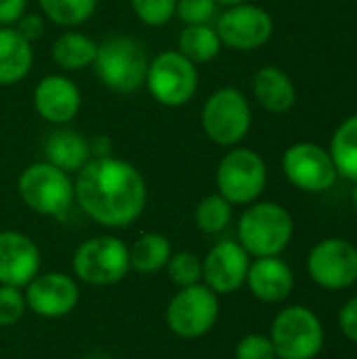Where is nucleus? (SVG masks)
Returning <instances> with one entry per match:
<instances>
[{
  "label": "nucleus",
  "instance_id": "f257e3e1",
  "mask_svg": "<svg viewBox=\"0 0 357 359\" xmlns=\"http://www.w3.org/2000/svg\"><path fill=\"white\" fill-rule=\"evenodd\" d=\"M74 202L93 223L126 229L145 210L147 185L139 168L122 158H90L76 172Z\"/></svg>",
  "mask_w": 357,
  "mask_h": 359
},
{
  "label": "nucleus",
  "instance_id": "f03ea898",
  "mask_svg": "<svg viewBox=\"0 0 357 359\" xmlns=\"http://www.w3.org/2000/svg\"><path fill=\"white\" fill-rule=\"evenodd\" d=\"M149 57L145 46L126 34L107 36L97 46L93 69L101 84L120 95H130L145 84Z\"/></svg>",
  "mask_w": 357,
  "mask_h": 359
},
{
  "label": "nucleus",
  "instance_id": "7ed1b4c3",
  "mask_svg": "<svg viewBox=\"0 0 357 359\" xmlns=\"http://www.w3.org/2000/svg\"><path fill=\"white\" fill-rule=\"evenodd\" d=\"M292 233V215L276 202H252L238 219V242L255 259L280 257Z\"/></svg>",
  "mask_w": 357,
  "mask_h": 359
},
{
  "label": "nucleus",
  "instance_id": "20e7f679",
  "mask_svg": "<svg viewBox=\"0 0 357 359\" xmlns=\"http://www.w3.org/2000/svg\"><path fill=\"white\" fill-rule=\"evenodd\" d=\"M17 194L32 212L63 219L74 204V179L46 160L34 162L21 170Z\"/></svg>",
  "mask_w": 357,
  "mask_h": 359
},
{
  "label": "nucleus",
  "instance_id": "39448f33",
  "mask_svg": "<svg viewBox=\"0 0 357 359\" xmlns=\"http://www.w3.org/2000/svg\"><path fill=\"white\" fill-rule=\"evenodd\" d=\"M74 278L88 286H114L130 271L128 246L116 236H95L84 240L72 257Z\"/></svg>",
  "mask_w": 357,
  "mask_h": 359
},
{
  "label": "nucleus",
  "instance_id": "423d86ee",
  "mask_svg": "<svg viewBox=\"0 0 357 359\" xmlns=\"http://www.w3.org/2000/svg\"><path fill=\"white\" fill-rule=\"evenodd\" d=\"M269 339L278 359H314L324 347V326L309 307L290 305L276 313Z\"/></svg>",
  "mask_w": 357,
  "mask_h": 359
},
{
  "label": "nucleus",
  "instance_id": "0eeeda50",
  "mask_svg": "<svg viewBox=\"0 0 357 359\" xmlns=\"http://www.w3.org/2000/svg\"><path fill=\"white\" fill-rule=\"evenodd\" d=\"M200 124L204 135L213 143L221 147H236L250 130V103L242 90L234 86H223L204 101Z\"/></svg>",
  "mask_w": 357,
  "mask_h": 359
},
{
  "label": "nucleus",
  "instance_id": "6e6552de",
  "mask_svg": "<svg viewBox=\"0 0 357 359\" xmlns=\"http://www.w3.org/2000/svg\"><path fill=\"white\" fill-rule=\"evenodd\" d=\"M217 194L238 206L259 200L267 185L265 160L248 147H231L219 162L215 172Z\"/></svg>",
  "mask_w": 357,
  "mask_h": 359
},
{
  "label": "nucleus",
  "instance_id": "1a4fd4ad",
  "mask_svg": "<svg viewBox=\"0 0 357 359\" xmlns=\"http://www.w3.org/2000/svg\"><path fill=\"white\" fill-rule=\"evenodd\" d=\"M221 313L219 294L206 284H194L179 288L166 305V326L179 339H202L208 334Z\"/></svg>",
  "mask_w": 357,
  "mask_h": 359
},
{
  "label": "nucleus",
  "instance_id": "9d476101",
  "mask_svg": "<svg viewBox=\"0 0 357 359\" xmlns=\"http://www.w3.org/2000/svg\"><path fill=\"white\" fill-rule=\"evenodd\" d=\"M198 80L196 63L179 50H162L147 65L145 86L160 105L181 107L194 99Z\"/></svg>",
  "mask_w": 357,
  "mask_h": 359
},
{
  "label": "nucleus",
  "instance_id": "9b49d317",
  "mask_svg": "<svg viewBox=\"0 0 357 359\" xmlns=\"http://www.w3.org/2000/svg\"><path fill=\"white\" fill-rule=\"evenodd\" d=\"M307 273L324 290H345L357 282V246L345 238H326L307 255Z\"/></svg>",
  "mask_w": 357,
  "mask_h": 359
},
{
  "label": "nucleus",
  "instance_id": "f8f14e48",
  "mask_svg": "<svg viewBox=\"0 0 357 359\" xmlns=\"http://www.w3.org/2000/svg\"><path fill=\"white\" fill-rule=\"evenodd\" d=\"M282 170L297 189L307 194L328 191L339 179L330 151L309 141L292 143L284 151Z\"/></svg>",
  "mask_w": 357,
  "mask_h": 359
},
{
  "label": "nucleus",
  "instance_id": "ddd939ff",
  "mask_svg": "<svg viewBox=\"0 0 357 359\" xmlns=\"http://www.w3.org/2000/svg\"><path fill=\"white\" fill-rule=\"evenodd\" d=\"M215 29L221 44L234 50H255L269 42L274 34V19L263 6L244 2L227 6Z\"/></svg>",
  "mask_w": 357,
  "mask_h": 359
},
{
  "label": "nucleus",
  "instance_id": "4468645a",
  "mask_svg": "<svg viewBox=\"0 0 357 359\" xmlns=\"http://www.w3.org/2000/svg\"><path fill=\"white\" fill-rule=\"evenodd\" d=\"M25 305L32 313L46 318V320H59L69 316L78 301H80V286L76 278L63 271H48L38 273L25 288Z\"/></svg>",
  "mask_w": 357,
  "mask_h": 359
},
{
  "label": "nucleus",
  "instance_id": "2eb2a0df",
  "mask_svg": "<svg viewBox=\"0 0 357 359\" xmlns=\"http://www.w3.org/2000/svg\"><path fill=\"white\" fill-rule=\"evenodd\" d=\"M250 261L238 240H221L202 259V284L219 297L231 294L246 284Z\"/></svg>",
  "mask_w": 357,
  "mask_h": 359
},
{
  "label": "nucleus",
  "instance_id": "dca6fc26",
  "mask_svg": "<svg viewBox=\"0 0 357 359\" xmlns=\"http://www.w3.org/2000/svg\"><path fill=\"white\" fill-rule=\"evenodd\" d=\"M82 105V95L76 82L63 74L44 76L34 88V109L42 120L55 126L69 124Z\"/></svg>",
  "mask_w": 357,
  "mask_h": 359
},
{
  "label": "nucleus",
  "instance_id": "f3484780",
  "mask_svg": "<svg viewBox=\"0 0 357 359\" xmlns=\"http://www.w3.org/2000/svg\"><path fill=\"white\" fill-rule=\"evenodd\" d=\"M40 273L38 244L15 229L0 231V284L25 288Z\"/></svg>",
  "mask_w": 357,
  "mask_h": 359
},
{
  "label": "nucleus",
  "instance_id": "a211bd4d",
  "mask_svg": "<svg viewBox=\"0 0 357 359\" xmlns=\"http://www.w3.org/2000/svg\"><path fill=\"white\" fill-rule=\"evenodd\" d=\"M250 294L263 303H282L292 294L295 273L280 257H261L250 261L246 284Z\"/></svg>",
  "mask_w": 357,
  "mask_h": 359
},
{
  "label": "nucleus",
  "instance_id": "6ab92c4d",
  "mask_svg": "<svg viewBox=\"0 0 357 359\" xmlns=\"http://www.w3.org/2000/svg\"><path fill=\"white\" fill-rule=\"evenodd\" d=\"M90 158V141L67 124L57 126L44 141V160L69 175L78 172Z\"/></svg>",
  "mask_w": 357,
  "mask_h": 359
},
{
  "label": "nucleus",
  "instance_id": "aec40b11",
  "mask_svg": "<svg viewBox=\"0 0 357 359\" xmlns=\"http://www.w3.org/2000/svg\"><path fill=\"white\" fill-rule=\"evenodd\" d=\"M252 93L257 103L271 114H284L297 103V88L292 78L276 65H265L255 74Z\"/></svg>",
  "mask_w": 357,
  "mask_h": 359
},
{
  "label": "nucleus",
  "instance_id": "412c9836",
  "mask_svg": "<svg viewBox=\"0 0 357 359\" xmlns=\"http://www.w3.org/2000/svg\"><path fill=\"white\" fill-rule=\"evenodd\" d=\"M34 63L32 42H27L15 27H0V86L21 82Z\"/></svg>",
  "mask_w": 357,
  "mask_h": 359
},
{
  "label": "nucleus",
  "instance_id": "4be33fe9",
  "mask_svg": "<svg viewBox=\"0 0 357 359\" xmlns=\"http://www.w3.org/2000/svg\"><path fill=\"white\" fill-rule=\"evenodd\" d=\"M97 42L82 32H63L55 38L50 46L53 61L65 72H80L93 65L97 57Z\"/></svg>",
  "mask_w": 357,
  "mask_h": 359
},
{
  "label": "nucleus",
  "instance_id": "5701e85b",
  "mask_svg": "<svg viewBox=\"0 0 357 359\" xmlns=\"http://www.w3.org/2000/svg\"><path fill=\"white\" fill-rule=\"evenodd\" d=\"M173 255V244L164 233L145 231L128 246L130 269L137 273H156L166 267Z\"/></svg>",
  "mask_w": 357,
  "mask_h": 359
},
{
  "label": "nucleus",
  "instance_id": "b1692460",
  "mask_svg": "<svg viewBox=\"0 0 357 359\" xmlns=\"http://www.w3.org/2000/svg\"><path fill=\"white\" fill-rule=\"evenodd\" d=\"M221 40L215 27L208 23L185 25L177 40V50L185 55L191 63H208L221 53Z\"/></svg>",
  "mask_w": 357,
  "mask_h": 359
},
{
  "label": "nucleus",
  "instance_id": "393cba45",
  "mask_svg": "<svg viewBox=\"0 0 357 359\" xmlns=\"http://www.w3.org/2000/svg\"><path fill=\"white\" fill-rule=\"evenodd\" d=\"M330 158L337 172L357 183V114L341 122L330 141Z\"/></svg>",
  "mask_w": 357,
  "mask_h": 359
},
{
  "label": "nucleus",
  "instance_id": "a878e982",
  "mask_svg": "<svg viewBox=\"0 0 357 359\" xmlns=\"http://www.w3.org/2000/svg\"><path fill=\"white\" fill-rule=\"evenodd\" d=\"M42 17L61 27H76L97 11V0H38Z\"/></svg>",
  "mask_w": 357,
  "mask_h": 359
},
{
  "label": "nucleus",
  "instance_id": "bb28decb",
  "mask_svg": "<svg viewBox=\"0 0 357 359\" xmlns=\"http://www.w3.org/2000/svg\"><path fill=\"white\" fill-rule=\"evenodd\" d=\"M234 217V204L227 202L221 194H210L202 198L196 206L194 221L196 227L204 233H221L229 227Z\"/></svg>",
  "mask_w": 357,
  "mask_h": 359
},
{
  "label": "nucleus",
  "instance_id": "cd10ccee",
  "mask_svg": "<svg viewBox=\"0 0 357 359\" xmlns=\"http://www.w3.org/2000/svg\"><path fill=\"white\" fill-rule=\"evenodd\" d=\"M164 269L177 288H185L202 282V259L189 250L173 252Z\"/></svg>",
  "mask_w": 357,
  "mask_h": 359
},
{
  "label": "nucleus",
  "instance_id": "c85d7f7f",
  "mask_svg": "<svg viewBox=\"0 0 357 359\" xmlns=\"http://www.w3.org/2000/svg\"><path fill=\"white\" fill-rule=\"evenodd\" d=\"M137 19L149 27H162L175 17L177 0H130Z\"/></svg>",
  "mask_w": 357,
  "mask_h": 359
},
{
  "label": "nucleus",
  "instance_id": "c756f323",
  "mask_svg": "<svg viewBox=\"0 0 357 359\" xmlns=\"http://www.w3.org/2000/svg\"><path fill=\"white\" fill-rule=\"evenodd\" d=\"M27 311L23 288L0 284V328L15 326Z\"/></svg>",
  "mask_w": 357,
  "mask_h": 359
},
{
  "label": "nucleus",
  "instance_id": "7c9ffc66",
  "mask_svg": "<svg viewBox=\"0 0 357 359\" xmlns=\"http://www.w3.org/2000/svg\"><path fill=\"white\" fill-rule=\"evenodd\" d=\"M217 13V0H177L175 15L185 25L208 23Z\"/></svg>",
  "mask_w": 357,
  "mask_h": 359
},
{
  "label": "nucleus",
  "instance_id": "2f4dec72",
  "mask_svg": "<svg viewBox=\"0 0 357 359\" xmlns=\"http://www.w3.org/2000/svg\"><path fill=\"white\" fill-rule=\"evenodd\" d=\"M236 359H278L269 334H246L236 345Z\"/></svg>",
  "mask_w": 357,
  "mask_h": 359
},
{
  "label": "nucleus",
  "instance_id": "473e14b6",
  "mask_svg": "<svg viewBox=\"0 0 357 359\" xmlns=\"http://www.w3.org/2000/svg\"><path fill=\"white\" fill-rule=\"evenodd\" d=\"M339 328L343 337L357 345V297L349 299L339 311Z\"/></svg>",
  "mask_w": 357,
  "mask_h": 359
},
{
  "label": "nucleus",
  "instance_id": "72a5a7b5",
  "mask_svg": "<svg viewBox=\"0 0 357 359\" xmlns=\"http://www.w3.org/2000/svg\"><path fill=\"white\" fill-rule=\"evenodd\" d=\"M27 42H36L44 34V17L38 13H25L15 25H13Z\"/></svg>",
  "mask_w": 357,
  "mask_h": 359
},
{
  "label": "nucleus",
  "instance_id": "f704fd0d",
  "mask_svg": "<svg viewBox=\"0 0 357 359\" xmlns=\"http://www.w3.org/2000/svg\"><path fill=\"white\" fill-rule=\"evenodd\" d=\"M27 8V0H0V27H13Z\"/></svg>",
  "mask_w": 357,
  "mask_h": 359
},
{
  "label": "nucleus",
  "instance_id": "c9c22d12",
  "mask_svg": "<svg viewBox=\"0 0 357 359\" xmlns=\"http://www.w3.org/2000/svg\"><path fill=\"white\" fill-rule=\"evenodd\" d=\"M90 156L101 158V156H112V141L107 135H99L90 141Z\"/></svg>",
  "mask_w": 357,
  "mask_h": 359
},
{
  "label": "nucleus",
  "instance_id": "e433bc0d",
  "mask_svg": "<svg viewBox=\"0 0 357 359\" xmlns=\"http://www.w3.org/2000/svg\"><path fill=\"white\" fill-rule=\"evenodd\" d=\"M248 0H217V4H223V6H236V4H244Z\"/></svg>",
  "mask_w": 357,
  "mask_h": 359
},
{
  "label": "nucleus",
  "instance_id": "4c0bfd02",
  "mask_svg": "<svg viewBox=\"0 0 357 359\" xmlns=\"http://www.w3.org/2000/svg\"><path fill=\"white\" fill-rule=\"evenodd\" d=\"M353 206H356V210H357V183H356V189H353Z\"/></svg>",
  "mask_w": 357,
  "mask_h": 359
},
{
  "label": "nucleus",
  "instance_id": "58836bf2",
  "mask_svg": "<svg viewBox=\"0 0 357 359\" xmlns=\"http://www.w3.org/2000/svg\"><path fill=\"white\" fill-rule=\"evenodd\" d=\"M88 359H107V358H103V355H95V358H88Z\"/></svg>",
  "mask_w": 357,
  "mask_h": 359
}]
</instances>
